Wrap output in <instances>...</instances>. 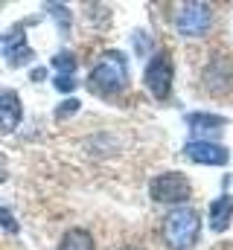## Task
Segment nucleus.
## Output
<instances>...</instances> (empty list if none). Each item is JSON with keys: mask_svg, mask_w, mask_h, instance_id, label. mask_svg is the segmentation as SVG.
<instances>
[{"mask_svg": "<svg viewBox=\"0 0 233 250\" xmlns=\"http://www.w3.org/2000/svg\"><path fill=\"white\" fill-rule=\"evenodd\" d=\"M88 87L99 96H116L128 87V62L119 50H108L99 62L93 64L88 76Z\"/></svg>", "mask_w": 233, "mask_h": 250, "instance_id": "1", "label": "nucleus"}, {"mask_svg": "<svg viewBox=\"0 0 233 250\" xmlns=\"http://www.w3.org/2000/svg\"><path fill=\"white\" fill-rule=\"evenodd\" d=\"M163 242L172 250H189L201 236V212L192 207H175L163 218Z\"/></svg>", "mask_w": 233, "mask_h": 250, "instance_id": "2", "label": "nucleus"}, {"mask_svg": "<svg viewBox=\"0 0 233 250\" xmlns=\"http://www.w3.org/2000/svg\"><path fill=\"white\" fill-rule=\"evenodd\" d=\"M213 23V12L207 3H181L178 6V15H175V26L184 38H201L207 35Z\"/></svg>", "mask_w": 233, "mask_h": 250, "instance_id": "3", "label": "nucleus"}, {"mask_svg": "<svg viewBox=\"0 0 233 250\" xmlns=\"http://www.w3.org/2000/svg\"><path fill=\"white\" fill-rule=\"evenodd\" d=\"M149 195L158 204H175L178 207V204H184L192 195V187H189L186 175H181V172H163V175H158L149 184Z\"/></svg>", "mask_w": 233, "mask_h": 250, "instance_id": "4", "label": "nucleus"}, {"mask_svg": "<svg viewBox=\"0 0 233 250\" xmlns=\"http://www.w3.org/2000/svg\"><path fill=\"white\" fill-rule=\"evenodd\" d=\"M172 79H175V64H172V56L169 53H158L152 56V62L146 64V87L155 99H166L172 93Z\"/></svg>", "mask_w": 233, "mask_h": 250, "instance_id": "5", "label": "nucleus"}, {"mask_svg": "<svg viewBox=\"0 0 233 250\" xmlns=\"http://www.w3.org/2000/svg\"><path fill=\"white\" fill-rule=\"evenodd\" d=\"M184 157L192 160V163H201V166H225L231 160L228 148L219 146V143H207V140H189L184 146Z\"/></svg>", "mask_w": 233, "mask_h": 250, "instance_id": "6", "label": "nucleus"}, {"mask_svg": "<svg viewBox=\"0 0 233 250\" xmlns=\"http://www.w3.org/2000/svg\"><path fill=\"white\" fill-rule=\"evenodd\" d=\"M23 120V105L15 90H0V134L15 131Z\"/></svg>", "mask_w": 233, "mask_h": 250, "instance_id": "7", "label": "nucleus"}, {"mask_svg": "<svg viewBox=\"0 0 233 250\" xmlns=\"http://www.w3.org/2000/svg\"><path fill=\"white\" fill-rule=\"evenodd\" d=\"M186 125H189V131L195 134V140H207V143H210V137H216V134L225 131V120L216 117V114H207V111L189 114V117H186Z\"/></svg>", "mask_w": 233, "mask_h": 250, "instance_id": "8", "label": "nucleus"}, {"mask_svg": "<svg viewBox=\"0 0 233 250\" xmlns=\"http://www.w3.org/2000/svg\"><path fill=\"white\" fill-rule=\"evenodd\" d=\"M231 221H233V198L231 195H222V198H216L210 204V227L216 233H222V230L231 227Z\"/></svg>", "mask_w": 233, "mask_h": 250, "instance_id": "9", "label": "nucleus"}, {"mask_svg": "<svg viewBox=\"0 0 233 250\" xmlns=\"http://www.w3.org/2000/svg\"><path fill=\"white\" fill-rule=\"evenodd\" d=\"M3 56H6L9 67H21V64H26L32 59V50L26 47V38H23L21 32H15V35L3 44Z\"/></svg>", "mask_w": 233, "mask_h": 250, "instance_id": "10", "label": "nucleus"}, {"mask_svg": "<svg viewBox=\"0 0 233 250\" xmlns=\"http://www.w3.org/2000/svg\"><path fill=\"white\" fill-rule=\"evenodd\" d=\"M58 250H96V245H93V236H91L88 230L73 227V230H67V233L61 236Z\"/></svg>", "mask_w": 233, "mask_h": 250, "instance_id": "11", "label": "nucleus"}, {"mask_svg": "<svg viewBox=\"0 0 233 250\" xmlns=\"http://www.w3.org/2000/svg\"><path fill=\"white\" fill-rule=\"evenodd\" d=\"M50 64L58 70V76H73V70H76V56H73V53H58Z\"/></svg>", "mask_w": 233, "mask_h": 250, "instance_id": "12", "label": "nucleus"}, {"mask_svg": "<svg viewBox=\"0 0 233 250\" xmlns=\"http://www.w3.org/2000/svg\"><path fill=\"white\" fill-rule=\"evenodd\" d=\"M0 227L9 230V233H18V221H15V215H12L6 207H0Z\"/></svg>", "mask_w": 233, "mask_h": 250, "instance_id": "13", "label": "nucleus"}, {"mask_svg": "<svg viewBox=\"0 0 233 250\" xmlns=\"http://www.w3.org/2000/svg\"><path fill=\"white\" fill-rule=\"evenodd\" d=\"M76 111H79V99H67V102H61V108L56 111V120H64V117H70Z\"/></svg>", "mask_w": 233, "mask_h": 250, "instance_id": "14", "label": "nucleus"}, {"mask_svg": "<svg viewBox=\"0 0 233 250\" xmlns=\"http://www.w3.org/2000/svg\"><path fill=\"white\" fill-rule=\"evenodd\" d=\"M56 87L64 90V93H70V90L76 87V82H73V76H56Z\"/></svg>", "mask_w": 233, "mask_h": 250, "instance_id": "15", "label": "nucleus"}, {"mask_svg": "<svg viewBox=\"0 0 233 250\" xmlns=\"http://www.w3.org/2000/svg\"><path fill=\"white\" fill-rule=\"evenodd\" d=\"M6 175H9V169H6V160H3V154H0V184L6 181Z\"/></svg>", "mask_w": 233, "mask_h": 250, "instance_id": "16", "label": "nucleus"}, {"mask_svg": "<svg viewBox=\"0 0 233 250\" xmlns=\"http://www.w3.org/2000/svg\"><path fill=\"white\" fill-rule=\"evenodd\" d=\"M41 79H44V70H41V67H38V70H32V82H41Z\"/></svg>", "mask_w": 233, "mask_h": 250, "instance_id": "17", "label": "nucleus"}, {"mask_svg": "<svg viewBox=\"0 0 233 250\" xmlns=\"http://www.w3.org/2000/svg\"><path fill=\"white\" fill-rule=\"evenodd\" d=\"M122 250H137V248H122Z\"/></svg>", "mask_w": 233, "mask_h": 250, "instance_id": "18", "label": "nucleus"}]
</instances>
